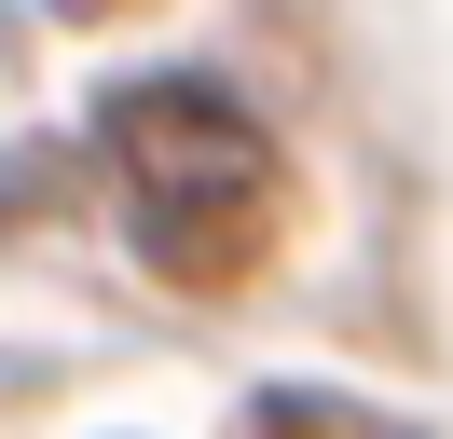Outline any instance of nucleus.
I'll use <instances>...</instances> for the list:
<instances>
[{
  "mask_svg": "<svg viewBox=\"0 0 453 439\" xmlns=\"http://www.w3.org/2000/svg\"><path fill=\"white\" fill-rule=\"evenodd\" d=\"M96 165H111L138 247H151V261H179V274L234 261V247L261 234V192H275V151H261L248 96L206 82V69L111 82V110H96Z\"/></svg>",
  "mask_w": 453,
  "mask_h": 439,
  "instance_id": "obj_1",
  "label": "nucleus"
},
{
  "mask_svg": "<svg viewBox=\"0 0 453 439\" xmlns=\"http://www.w3.org/2000/svg\"><path fill=\"white\" fill-rule=\"evenodd\" d=\"M56 14H111V0H56Z\"/></svg>",
  "mask_w": 453,
  "mask_h": 439,
  "instance_id": "obj_2",
  "label": "nucleus"
}]
</instances>
